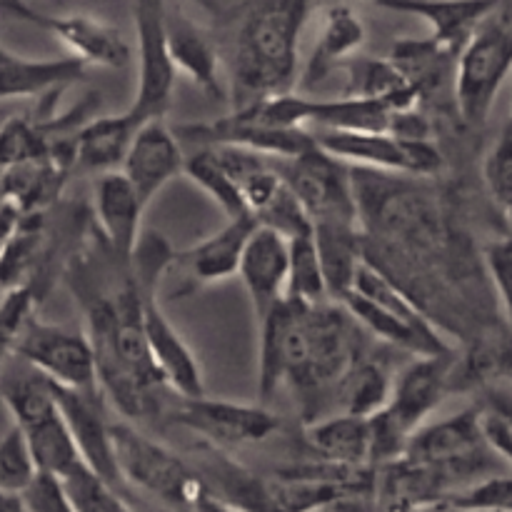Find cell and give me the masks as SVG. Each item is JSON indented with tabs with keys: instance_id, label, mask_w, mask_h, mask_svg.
<instances>
[{
	"instance_id": "obj_22",
	"label": "cell",
	"mask_w": 512,
	"mask_h": 512,
	"mask_svg": "<svg viewBox=\"0 0 512 512\" xmlns=\"http://www.w3.org/2000/svg\"><path fill=\"white\" fill-rule=\"evenodd\" d=\"M88 63L80 58L60 60H30L15 55L8 45L0 48V85L3 100L33 98V95L63 93L68 85L85 75Z\"/></svg>"
},
{
	"instance_id": "obj_3",
	"label": "cell",
	"mask_w": 512,
	"mask_h": 512,
	"mask_svg": "<svg viewBox=\"0 0 512 512\" xmlns=\"http://www.w3.org/2000/svg\"><path fill=\"white\" fill-rule=\"evenodd\" d=\"M512 70V3H495L458 55L455 103L465 125L483 128Z\"/></svg>"
},
{
	"instance_id": "obj_30",
	"label": "cell",
	"mask_w": 512,
	"mask_h": 512,
	"mask_svg": "<svg viewBox=\"0 0 512 512\" xmlns=\"http://www.w3.org/2000/svg\"><path fill=\"white\" fill-rule=\"evenodd\" d=\"M70 168L60 160H33L3 168V200L18 205L25 215L43 210L63 190Z\"/></svg>"
},
{
	"instance_id": "obj_49",
	"label": "cell",
	"mask_w": 512,
	"mask_h": 512,
	"mask_svg": "<svg viewBox=\"0 0 512 512\" xmlns=\"http://www.w3.org/2000/svg\"><path fill=\"white\" fill-rule=\"evenodd\" d=\"M510 383H512V380H510Z\"/></svg>"
},
{
	"instance_id": "obj_44",
	"label": "cell",
	"mask_w": 512,
	"mask_h": 512,
	"mask_svg": "<svg viewBox=\"0 0 512 512\" xmlns=\"http://www.w3.org/2000/svg\"><path fill=\"white\" fill-rule=\"evenodd\" d=\"M33 303L35 295L30 285H18V288L5 290L3 300V345L8 348L30 323H33Z\"/></svg>"
},
{
	"instance_id": "obj_36",
	"label": "cell",
	"mask_w": 512,
	"mask_h": 512,
	"mask_svg": "<svg viewBox=\"0 0 512 512\" xmlns=\"http://www.w3.org/2000/svg\"><path fill=\"white\" fill-rule=\"evenodd\" d=\"M480 423L493 453L512 468V383L480 390Z\"/></svg>"
},
{
	"instance_id": "obj_5",
	"label": "cell",
	"mask_w": 512,
	"mask_h": 512,
	"mask_svg": "<svg viewBox=\"0 0 512 512\" xmlns=\"http://www.w3.org/2000/svg\"><path fill=\"white\" fill-rule=\"evenodd\" d=\"M110 435H113L120 480L125 483L183 512H193L203 495L210 493L208 483L188 463L135 430L133 425L113 423Z\"/></svg>"
},
{
	"instance_id": "obj_39",
	"label": "cell",
	"mask_w": 512,
	"mask_h": 512,
	"mask_svg": "<svg viewBox=\"0 0 512 512\" xmlns=\"http://www.w3.org/2000/svg\"><path fill=\"white\" fill-rule=\"evenodd\" d=\"M483 178L490 198L512 228V118L503 125L483 160Z\"/></svg>"
},
{
	"instance_id": "obj_38",
	"label": "cell",
	"mask_w": 512,
	"mask_h": 512,
	"mask_svg": "<svg viewBox=\"0 0 512 512\" xmlns=\"http://www.w3.org/2000/svg\"><path fill=\"white\" fill-rule=\"evenodd\" d=\"M40 470L23 428L13 425L0 443V488L8 495H23Z\"/></svg>"
},
{
	"instance_id": "obj_33",
	"label": "cell",
	"mask_w": 512,
	"mask_h": 512,
	"mask_svg": "<svg viewBox=\"0 0 512 512\" xmlns=\"http://www.w3.org/2000/svg\"><path fill=\"white\" fill-rule=\"evenodd\" d=\"M453 58H458V53L443 48V45H438L430 38L398 40L393 48V55H390L395 68L410 80V85L420 95H425L428 90H438L445 83L450 60Z\"/></svg>"
},
{
	"instance_id": "obj_42",
	"label": "cell",
	"mask_w": 512,
	"mask_h": 512,
	"mask_svg": "<svg viewBox=\"0 0 512 512\" xmlns=\"http://www.w3.org/2000/svg\"><path fill=\"white\" fill-rule=\"evenodd\" d=\"M440 505L470 512H512V475H493L488 480L458 490Z\"/></svg>"
},
{
	"instance_id": "obj_16",
	"label": "cell",
	"mask_w": 512,
	"mask_h": 512,
	"mask_svg": "<svg viewBox=\"0 0 512 512\" xmlns=\"http://www.w3.org/2000/svg\"><path fill=\"white\" fill-rule=\"evenodd\" d=\"M143 320L150 353H153L155 368L165 388H173L183 400L205 398L203 370H200L198 358L163 313L155 295H143Z\"/></svg>"
},
{
	"instance_id": "obj_7",
	"label": "cell",
	"mask_w": 512,
	"mask_h": 512,
	"mask_svg": "<svg viewBox=\"0 0 512 512\" xmlns=\"http://www.w3.org/2000/svg\"><path fill=\"white\" fill-rule=\"evenodd\" d=\"M5 355L33 365L58 388L75 390V393H103L88 333H75L60 325L33 320L5 348Z\"/></svg>"
},
{
	"instance_id": "obj_23",
	"label": "cell",
	"mask_w": 512,
	"mask_h": 512,
	"mask_svg": "<svg viewBox=\"0 0 512 512\" xmlns=\"http://www.w3.org/2000/svg\"><path fill=\"white\" fill-rule=\"evenodd\" d=\"M138 133L140 125L128 113L93 118L75 135V168L100 175L123 170Z\"/></svg>"
},
{
	"instance_id": "obj_13",
	"label": "cell",
	"mask_w": 512,
	"mask_h": 512,
	"mask_svg": "<svg viewBox=\"0 0 512 512\" xmlns=\"http://www.w3.org/2000/svg\"><path fill=\"white\" fill-rule=\"evenodd\" d=\"M55 395H58L60 415L78 445L85 468L93 470L110 488H118L120 470L115 463L113 435H110L113 423L105 420L103 393H75L55 385Z\"/></svg>"
},
{
	"instance_id": "obj_6",
	"label": "cell",
	"mask_w": 512,
	"mask_h": 512,
	"mask_svg": "<svg viewBox=\"0 0 512 512\" xmlns=\"http://www.w3.org/2000/svg\"><path fill=\"white\" fill-rule=\"evenodd\" d=\"M285 185L298 195L313 225H355L360 228V208L355 195L353 168L325 150L313 148L293 160H275Z\"/></svg>"
},
{
	"instance_id": "obj_41",
	"label": "cell",
	"mask_w": 512,
	"mask_h": 512,
	"mask_svg": "<svg viewBox=\"0 0 512 512\" xmlns=\"http://www.w3.org/2000/svg\"><path fill=\"white\" fill-rule=\"evenodd\" d=\"M63 485L78 512H130L128 505L115 495V488H110L85 465L63 478Z\"/></svg>"
},
{
	"instance_id": "obj_43",
	"label": "cell",
	"mask_w": 512,
	"mask_h": 512,
	"mask_svg": "<svg viewBox=\"0 0 512 512\" xmlns=\"http://www.w3.org/2000/svg\"><path fill=\"white\" fill-rule=\"evenodd\" d=\"M490 288L503 308V320L512 328V238L493 240L483 250Z\"/></svg>"
},
{
	"instance_id": "obj_21",
	"label": "cell",
	"mask_w": 512,
	"mask_h": 512,
	"mask_svg": "<svg viewBox=\"0 0 512 512\" xmlns=\"http://www.w3.org/2000/svg\"><path fill=\"white\" fill-rule=\"evenodd\" d=\"M255 230H258L255 215L228 220L218 233L180 253L175 263L185 265L190 278L198 280V283H218V280L230 278V275H238L245 248H248Z\"/></svg>"
},
{
	"instance_id": "obj_10",
	"label": "cell",
	"mask_w": 512,
	"mask_h": 512,
	"mask_svg": "<svg viewBox=\"0 0 512 512\" xmlns=\"http://www.w3.org/2000/svg\"><path fill=\"white\" fill-rule=\"evenodd\" d=\"M85 318H88V338L93 345L98 383L105 398L125 415L143 418L153 410V393L133 375L125 363L118 343V310L115 298L108 295H88L85 298Z\"/></svg>"
},
{
	"instance_id": "obj_8",
	"label": "cell",
	"mask_w": 512,
	"mask_h": 512,
	"mask_svg": "<svg viewBox=\"0 0 512 512\" xmlns=\"http://www.w3.org/2000/svg\"><path fill=\"white\" fill-rule=\"evenodd\" d=\"M315 143L350 168L433 178L443 168V153L433 140H403L390 133H330L318 130Z\"/></svg>"
},
{
	"instance_id": "obj_47",
	"label": "cell",
	"mask_w": 512,
	"mask_h": 512,
	"mask_svg": "<svg viewBox=\"0 0 512 512\" xmlns=\"http://www.w3.org/2000/svg\"><path fill=\"white\" fill-rule=\"evenodd\" d=\"M3 512H30L25 505L23 495H8L3 493Z\"/></svg>"
},
{
	"instance_id": "obj_9",
	"label": "cell",
	"mask_w": 512,
	"mask_h": 512,
	"mask_svg": "<svg viewBox=\"0 0 512 512\" xmlns=\"http://www.w3.org/2000/svg\"><path fill=\"white\" fill-rule=\"evenodd\" d=\"M165 8L163 3H135L133 20L138 35V90L125 113L143 128L148 123H158L168 115L173 103L175 65L168 50L165 35Z\"/></svg>"
},
{
	"instance_id": "obj_24",
	"label": "cell",
	"mask_w": 512,
	"mask_h": 512,
	"mask_svg": "<svg viewBox=\"0 0 512 512\" xmlns=\"http://www.w3.org/2000/svg\"><path fill=\"white\" fill-rule=\"evenodd\" d=\"M340 68L348 75V88L343 98L375 100L388 105L393 113H408L418 110L423 95L410 85V80L395 68L393 60L378 58H350Z\"/></svg>"
},
{
	"instance_id": "obj_40",
	"label": "cell",
	"mask_w": 512,
	"mask_h": 512,
	"mask_svg": "<svg viewBox=\"0 0 512 512\" xmlns=\"http://www.w3.org/2000/svg\"><path fill=\"white\" fill-rule=\"evenodd\" d=\"M53 158V148L33 118H10L3 125V168Z\"/></svg>"
},
{
	"instance_id": "obj_18",
	"label": "cell",
	"mask_w": 512,
	"mask_h": 512,
	"mask_svg": "<svg viewBox=\"0 0 512 512\" xmlns=\"http://www.w3.org/2000/svg\"><path fill=\"white\" fill-rule=\"evenodd\" d=\"M165 35H168V50L175 70H183L210 100H223L225 88L218 70L220 58L213 40L175 5L165 8Z\"/></svg>"
},
{
	"instance_id": "obj_15",
	"label": "cell",
	"mask_w": 512,
	"mask_h": 512,
	"mask_svg": "<svg viewBox=\"0 0 512 512\" xmlns=\"http://www.w3.org/2000/svg\"><path fill=\"white\" fill-rule=\"evenodd\" d=\"M240 280L248 290L258 325L285 303L290 275V243L270 228H260L250 238L240 263Z\"/></svg>"
},
{
	"instance_id": "obj_1",
	"label": "cell",
	"mask_w": 512,
	"mask_h": 512,
	"mask_svg": "<svg viewBox=\"0 0 512 512\" xmlns=\"http://www.w3.org/2000/svg\"><path fill=\"white\" fill-rule=\"evenodd\" d=\"M310 15L303 0L245 5L233 43V110L293 93L298 40Z\"/></svg>"
},
{
	"instance_id": "obj_25",
	"label": "cell",
	"mask_w": 512,
	"mask_h": 512,
	"mask_svg": "<svg viewBox=\"0 0 512 512\" xmlns=\"http://www.w3.org/2000/svg\"><path fill=\"white\" fill-rule=\"evenodd\" d=\"M320 265L330 300L345 303L355 293V280L365 263L363 228L355 225H315Z\"/></svg>"
},
{
	"instance_id": "obj_14",
	"label": "cell",
	"mask_w": 512,
	"mask_h": 512,
	"mask_svg": "<svg viewBox=\"0 0 512 512\" xmlns=\"http://www.w3.org/2000/svg\"><path fill=\"white\" fill-rule=\"evenodd\" d=\"M93 205L110 253L118 260L123 273L130 275L135 253H138V245L143 240L140 220H143L145 205L140 203L138 193L123 175V170L100 175L98 183H95Z\"/></svg>"
},
{
	"instance_id": "obj_12",
	"label": "cell",
	"mask_w": 512,
	"mask_h": 512,
	"mask_svg": "<svg viewBox=\"0 0 512 512\" xmlns=\"http://www.w3.org/2000/svg\"><path fill=\"white\" fill-rule=\"evenodd\" d=\"M3 10L25 20V23L53 33L83 63L103 65V68H125L130 63V45L120 38L113 25H105L103 20H95L90 15L43 13V10L25 3H5Z\"/></svg>"
},
{
	"instance_id": "obj_11",
	"label": "cell",
	"mask_w": 512,
	"mask_h": 512,
	"mask_svg": "<svg viewBox=\"0 0 512 512\" xmlns=\"http://www.w3.org/2000/svg\"><path fill=\"white\" fill-rule=\"evenodd\" d=\"M175 423L215 445L263 443L280 430V420L263 405H240L230 400H180Z\"/></svg>"
},
{
	"instance_id": "obj_17",
	"label": "cell",
	"mask_w": 512,
	"mask_h": 512,
	"mask_svg": "<svg viewBox=\"0 0 512 512\" xmlns=\"http://www.w3.org/2000/svg\"><path fill=\"white\" fill-rule=\"evenodd\" d=\"M185 170V155L180 150V140L173 128L158 120L140 128L128 158H125L123 175L138 193L140 203L148 208L150 200Z\"/></svg>"
},
{
	"instance_id": "obj_19",
	"label": "cell",
	"mask_w": 512,
	"mask_h": 512,
	"mask_svg": "<svg viewBox=\"0 0 512 512\" xmlns=\"http://www.w3.org/2000/svg\"><path fill=\"white\" fill-rule=\"evenodd\" d=\"M355 293L363 295L365 300L378 305L390 318H395L405 328L413 330L420 338V343L425 345L430 358H448V355H455L448 340H443V333L438 330V325L428 318V313L403 288H398L383 270L370 265L368 260L363 263L358 280H355Z\"/></svg>"
},
{
	"instance_id": "obj_29",
	"label": "cell",
	"mask_w": 512,
	"mask_h": 512,
	"mask_svg": "<svg viewBox=\"0 0 512 512\" xmlns=\"http://www.w3.org/2000/svg\"><path fill=\"white\" fill-rule=\"evenodd\" d=\"M393 388L395 383L390 380L385 365L358 353V358L353 360L335 390V400H338L340 413L373 420L375 415L388 408Z\"/></svg>"
},
{
	"instance_id": "obj_34",
	"label": "cell",
	"mask_w": 512,
	"mask_h": 512,
	"mask_svg": "<svg viewBox=\"0 0 512 512\" xmlns=\"http://www.w3.org/2000/svg\"><path fill=\"white\" fill-rule=\"evenodd\" d=\"M185 175L215 200V205L228 215V220L253 215L245 205L243 190L225 173L213 148H198L195 153H190L185 158Z\"/></svg>"
},
{
	"instance_id": "obj_32",
	"label": "cell",
	"mask_w": 512,
	"mask_h": 512,
	"mask_svg": "<svg viewBox=\"0 0 512 512\" xmlns=\"http://www.w3.org/2000/svg\"><path fill=\"white\" fill-rule=\"evenodd\" d=\"M28 438L33 458L38 463V470L53 478H68L73 470H78L83 463L80 450L75 445L73 435H70L68 425H65L63 415H53V418L43 420V423L33 425V428L23 430Z\"/></svg>"
},
{
	"instance_id": "obj_37",
	"label": "cell",
	"mask_w": 512,
	"mask_h": 512,
	"mask_svg": "<svg viewBox=\"0 0 512 512\" xmlns=\"http://www.w3.org/2000/svg\"><path fill=\"white\" fill-rule=\"evenodd\" d=\"M343 308L353 315V320H358L363 328H368L370 333L378 335V338H383L385 343L395 345V348L405 350V353H413L415 358H430L428 350H425V345L420 343V338L413 333V330L405 328V325L398 323L395 318H390L388 313H383L378 305H373L370 300H365L363 295H358V293L348 295L343 303Z\"/></svg>"
},
{
	"instance_id": "obj_31",
	"label": "cell",
	"mask_w": 512,
	"mask_h": 512,
	"mask_svg": "<svg viewBox=\"0 0 512 512\" xmlns=\"http://www.w3.org/2000/svg\"><path fill=\"white\" fill-rule=\"evenodd\" d=\"M393 110L375 100H310L308 125L330 133H390Z\"/></svg>"
},
{
	"instance_id": "obj_4",
	"label": "cell",
	"mask_w": 512,
	"mask_h": 512,
	"mask_svg": "<svg viewBox=\"0 0 512 512\" xmlns=\"http://www.w3.org/2000/svg\"><path fill=\"white\" fill-rule=\"evenodd\" d=\"M455 355L448 358H415L395 380L393 398L373 423V465L395 463L403 458L410 440L425 428V420L450 393V373Z\"/></svg>"
},
{
	"instance_id": "obj_26",
	"label": "cell",
	"mask_w": 512,
	"mask_h": 512,
	"mask_svg": "<svg viewBox=\"0 0 512 512\" xmlns=\"http://www.w3.org/2000/svg\"><path fill=\"white\" fill-rule=\"evenodd\" d=\"M365 43V25L350 5H330L325 10V28L303 70V85L313 88L328 73L348 63L350 55Z\"/></svg>"
},
{
	"instance_id": "obj_35",
	"label": "cell",
	"mask_w": 512,
	"mask_h": 512,
	"mask_svg": "<svg viewBox=\"0 0 512 512\" xmlns=\"http://www.w3.org/2000/svg\"><path fill=\"white\" fill-rule=\"evenodd\" d=\"M290 243V275H288V295L285 300L300 305H323L330 300L328 285H325L323 265H320L318 243L315 233L300 235L288 240Z\"/></svg>"
},
{
	"instance_id": "obj_28",
	"label": "cell",
	"mask_w": 512,
	"mask_h": 512,
	"mask_svg": "<svg viewBox=\"0 0 512 512\" xmlns=\"http://www.w3.org/2000/svg\"><path fill=\"white\" fill-rule=\"evenodd\" d=\"M380 8L423 18L430 25V40L460 55L495 3H380Z\"/></svg>"
},
{
	"instance_id": "obj_48",
	"label": "cell",
	"mask_w": 512,
	"mask_h": 512,
	"mask_svg": "<svg viewBox=\"0 0 512 512\" xmlns=\"http://www.w3.org/2000/svg\"><path fill=\"white\" fill-rule=\"evenodd\" d=\"M420 512H470V510H455V508H448V505H435V508L420 510Z\"/></svg>"
},
{
	"instance_id": "obj_20",
	"label": "cell",
	"mask_w": 512,
	"mask_h": 512,
	"mask_svg": "<svg viewBox=\"0 0 512 512\" xmlns=\"http://www.w3.org/2000/svg\"><path fill=\"white\" fill-rule=\"evenodd\" d=\"M305 445L323 465L360 470L373 465V423L345 413L315 420L305 428Z\"/></svg>"
},
{
	"instance_id": "obj_2",
	"label": "cell",
	"mask_w": 512,
	"mask_h": 512,
	"mask_svg": "<svg viewBox=\"0 0 512 512\" xmlns=\"http://www.w3.org/2000/svg\"><path fill=\"white\" fill-rule=\"evenodd\" d=\"M400 460L438 475L453 495L493 478L500 458L485 440L478 405H470L468 410L420 428Z\"/></svg>"
},
{
	"instance_id": "obj_46",
	"label": "cell",
	"mask_w": 512,
	"mask_h": 512,
	"mask_svg": "<svg viewBox=\"0 0 512 512\" xmlns=\"http://www.w3.org/2000/svg\"><path fill=\"white\" fill-rule=\"evenodd\" d=\"M193 512H240V510H235L233 505L223 503V500L215 498L213 493H208V495H203V500H200L198 505H195Z\"/></svg>"
},
{
	"instance_id": "obj_27",
	"label": "cell",
	"mask_w": 512,
	"mask_h": 512,
	"mask_svg": "<svg viewBox=\"0 0 512 512\" xmlns=\"http://www.w3.org/2000/svg\"><path fill=\"white\" fill-rule=\"evenodd\" d=\"M13 358V355H8ZM3 400L18 428H33L60 413L55 383L33 365L13 358L3 373Z\"/></svg>"
},
{
	"instance_id": "obj_45",
	"label": "cell",
	"mask_w": 512,
	"mask_h": 512,
	"mask_svg": "<svg viewBox=\"0 0 512 512\" xmlns=\"http://www.w3.org/2000/svg\"><path fill=\"white\" fill-rule=\"evenodd\" d=\"M23 500L30 512H78L68 490H65L63 480L45 473H40L33 480V485L23 493Z\"/></svg>"
}]
</instances>
